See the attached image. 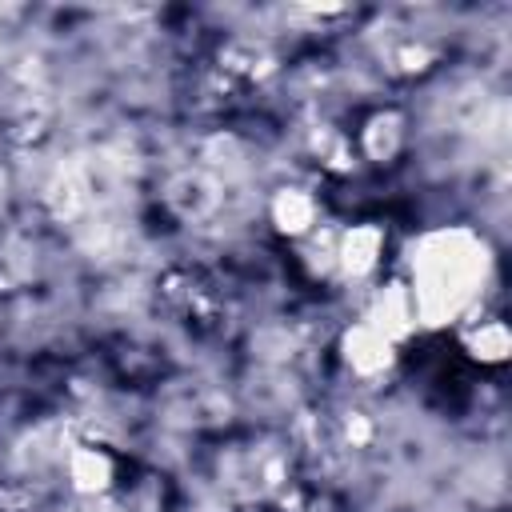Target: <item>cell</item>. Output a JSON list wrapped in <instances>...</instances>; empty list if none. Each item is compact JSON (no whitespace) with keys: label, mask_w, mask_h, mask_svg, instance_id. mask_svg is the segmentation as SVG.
<instances>
[{"label":"cell","mask_w":512,"mask_h":512,"mask_svg":"<svg viewBox=\"0 0 512 512\" xmlns=\"http://www.w3.org/2000/svg\"><path fill=\"white\" fill-rule=\"evenodd\" d=\"M484 276V252L476 244H464V236H440L436 248L428 256L416 260V280H412V292H416V308L420 312H456L472 288Z\"/></svg>","instance_id":"6da1fadb"}]
</instances>
